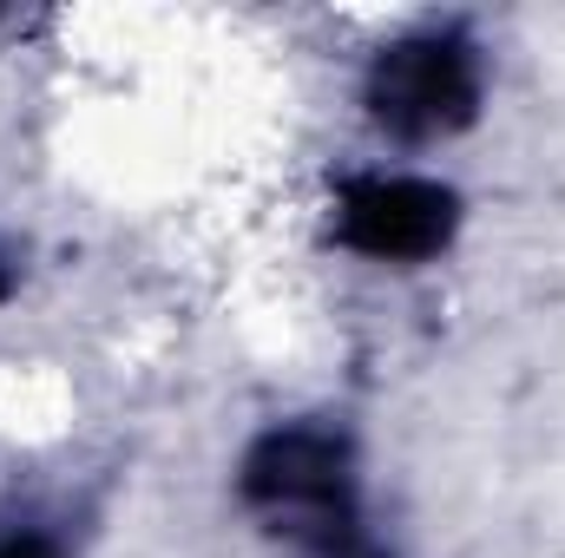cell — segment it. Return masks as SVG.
Instances as JSON below:
<instances>
[{"mask_svg":"<svg viewBox=\"0 0 565 558\" xmlns=\"http://www.w3.org/2000/svg\"><path fill=\"white\" fill-rule=\"evenodd\" d=\"M244 506L282 533L289 546L349 558L355 526H362V500H355V460L342 447V433L329 427H270L250 453H244Z\"/></svg>","mask_w":565,"mask_h":558,"instance_id":"1","label":"cell"},{"mask_svg":"<svg viewBox=\"0 0 565 558\" xmlns=\"http://www.w3.org/2000/svg\"><path fill=\"white\" fill-rule=\"evenodd\" d=\"M480 46L460 26H415L369 60L362 106L369 126L395 144H434L473 126L480 112Z\"/></svg>","mask_w":565,"mask_h":558,"instance_id":"2","label":"cell"},{"mask_svg":"<svg viewBox=\"0 0 565 558\" xmlns=\"http://www.w3.org/2000/svg\"><path fill=\"white\" fill-rule=\"evenodd\" d=\"M329 230L342 250L369 264H427L454 244L460 230V197L440 178L415 171H362L335 191Z\"/></svg>","mask_w":565,"mask_h":558,"instance_id":"3","label":"cell"},{"mask_svg":"<svg viewBox=\"0 0 565 558\" xmlns=\"http://www.w3.org/2000/svg\"><path fill=\"white\" fill-rule=\"evenodd\" d=\"M0 558H60V546L40 526H0Z\"/></svg>","mask_w":565,"mask_h":558,"instance_id":"4","label":"cell"},{"mask_svg":"<svg viewBox=\"0 0 565 558\" xmlns=\"http://www.w3.org/2000/svg\"><path fill=\"white\" fill-rule=\"evenodd\" d=\"M7 289H13V277H7V264H0V302H7Z\"/></svg>","mask_w":565,"mask_h":558,"instance_id":"5","label":"cell"}]
</instances>
